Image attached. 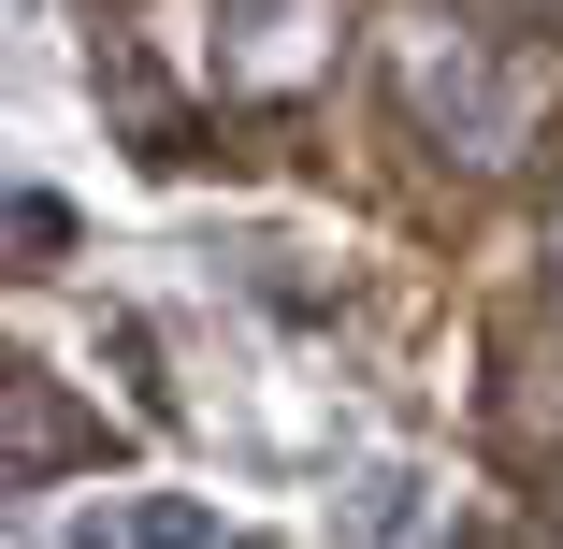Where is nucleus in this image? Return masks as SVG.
Segmentation results:
<instances>
[{
	"label": "nucleus",
	"mask_w": 563,
	"mask_h": 549,
	"mask_svg": "<svg viewBox=\"0 0 563 549\" xmlns=\"http://www.w3.org/2000/svg\"><path fill=\"white\" fill-rule=\"evenodd\" d=\"M549 549H563V535H549Z\"/></svg>",
	"instance_id": "obj_4"
},
{
	"label": "nucleus",
	"mask_w": 563,
	"mask_h": 549,
	"mask_svg": "<svg viewBox=\"0 0 563 549\" xmlns=\"http://www.w3.org/2000/svg\"><path fill=\"white\" fill-rule=\"evenodd\" d=\"M131 549H217V520L174 506V492H145V506H131Z\"/></svg>",
	"instance_id": "obj_3"
},
{
	"label": "nucleus",
	"mask_w": 563,
	"mask_h": 549,
	"mask_svg": "<svg viewBox=\"0 0 563 549\" xmlns=\"http://www.w3.org/2000/svg\"><path fill=\"white\" fill-rule=\"evenodd\" d=\"M58 463H101V433L58 405V376H15V492H44Z\"/></svg>",
	"instance_id": "obj_2"
},
{
	"label": "nucleus",
	"mask_w": 563,
	"mask_h": 549,
	"mask_svg": "<svg viewBox=\"0 0 563 549\" xmlns=\"http://www.w3.org/2000/svg\"><path fill=\"white\" fill-rule=\"evenodd\" d=\"M390 73H405V101H419V131H448L477 174H492V160H520V117H534V101H520V87H492V58H477V30H463V15H390Z\"/></svg>",
	"instance_id": "obj_1"
}]
</instances>
